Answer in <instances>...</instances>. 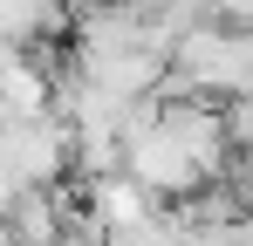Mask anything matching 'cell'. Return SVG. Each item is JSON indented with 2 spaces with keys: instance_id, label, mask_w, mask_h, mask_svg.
Listing matches in <instances>:
<instances>
[{
  "instance_id": "1",
  "label": "cell",
  "mask_w": 253,
  "mask_h": 246,
  "mask_svg": "<svg viewBox=\"0 0 253 246\" xmlns=\"http://www.w3.org/2000/svg\"><path fill=\"white\" fill-rule=\"evenodd\" d=\"M103 240H110V246H178V212H171V205H151L144 219L110 226Z\"/></svg>"
}]
</instances>
